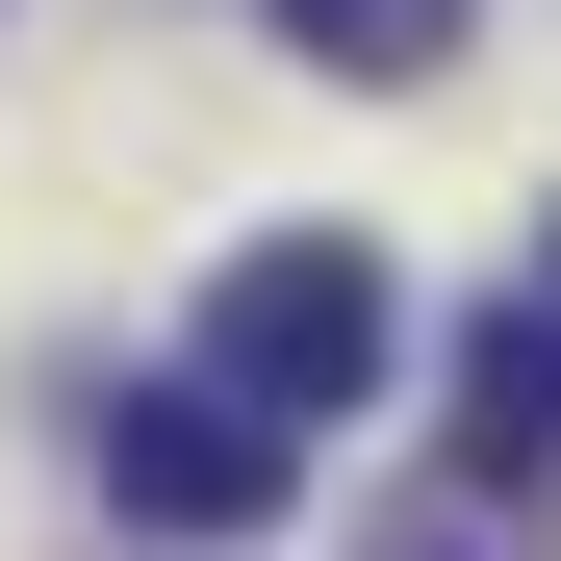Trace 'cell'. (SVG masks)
Wrapping results in <instances>:
<instances>
[{"label": "cell", "instance_id": "cell-1", "mask_svg": "<svg viewBox=\"0 0 561 561\" xmlns=\"http://www.w3.org/2000/svg\"><path fill=\"white\" fill-rule=\"evenodd\" d=\"M205 383H255L280 434H332L357 383H383V255H357V230H255L205 280Z\"/></svg>", "mask_w": 561, "mask_h": 561}, {"label": "cell", "instance_id": "cell-2", "mask_svg": "<svg viewBox=\"0 0 561 561\" xmlns=\"http://www.w3.org/2000/svg\"><path fill=\"white\" fill-rule=\"evenodd\" d=\"M103 485H128V536H280L307 434H280L255 383H128L103 409Z\"/></svg>", "mask_w": 561, "mask_h": 561}, {"label": "cell", "instance_id": "cell-3", "mask_svg": "<svg viewBox=\"0 0 561 561\" xmlns=\"http://www.w3.org/2000/svg\"><path fill=\"white\" fill-rule=\"evenodd\" d=\"M459 485H561V307L536 280L459 332Z\"/></svg>", "mask_w": 561, "mask_h": 561}, {"label": "cell", "instance_id": "cell-4", "mask_svg": "<svg viewBox=\"0 0 561 561\" xmlns=\"http://www.w3.org/2000/svg\"><path fill=\"white\" fill-rule=\"evenodd\" d=\"M280 26H307L332 77H434V51H459V0H280Z\"/></svg>", "mask_w": 561, "mask_h": 561}, {"label": "cell", "instance_id": "cell-5", "mask_svg": "<svg viewBox=\"0 0 561 561\" xmlns=\"http://www.w3.org/2000/svg\"><path fill=\"white\" fill-rule=\"evenodd\" d=\"M357 561H536V485H434V511H383Z\"/></svg>", "mask_w": 561, "mask_h": 561}]
</instances>
